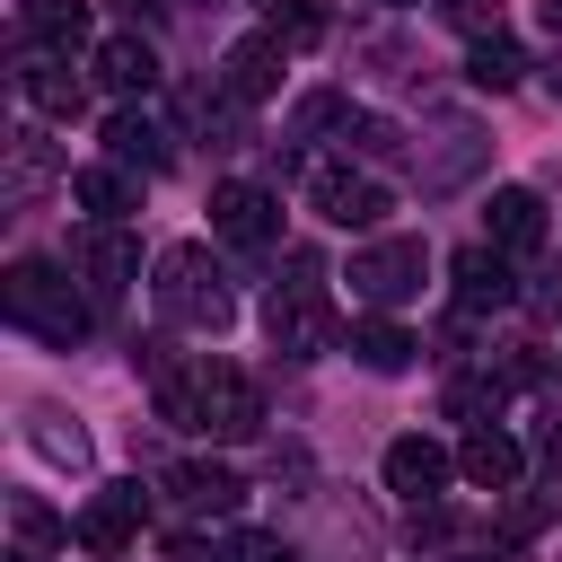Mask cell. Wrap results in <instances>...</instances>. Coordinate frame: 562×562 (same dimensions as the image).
Instances as JSON below:
<instances>
[{"mask_svg": "<svg viewBox=\"0 0 562 562\" xmlns=\"http://www.w3.org/2000/svg\"><path fill=\"white\" fill-rule=\"evenodd\" d=\"M158 422L202 430V439H255L263 430V395H255V378L237 360H193V369L158 378Z\"/></svg>", "mask_w": 562, "mask_h": 562, "instance_id": "6da1fadb", "label": "cell"}, {"mask_svg": "<svg viewBox=\"0 0 562 562\" xmlns=\"http://www.w3.org/2000/svg\"><path fill=\"white\" fill-rule=\"evenodd\" d=\"M0 307H9V325H26L35 342H88V325H97V299H88V281L79 272H61V263H44V255H18L9 263V281H0Z\"/></svg>", "mask_w": 562, "mask_h": 562, "instance_id": "7a4b0ae2", "label": "cell"}, {"mask_svg": "<svg viewBox=\"0 0 562 562\" xmlns=\"http://www.w3.org/2000/svg\"><path fill=\"white\" fill-rule=\"evenodd\" d=\"M263 342H272L281 360H316V351L342 342V316H334V299H325L316 255H290V281H272V299H263Z\"/></svg>", "mask_w": 562, "mask_h": 562, "instance_id": "3957f363", "label": "cell"}, {"mask_svg": "<svg viewBox=\"0 0 562 562\" xmlns=\"http://www.w3.org/2000/svg\"><path fill=\"white\" fill-rule=\"evenodd\" d=\"M149 290H158V316H167L176 334H228V316H237L228 272L211 263V246H167Z\"/></svg>", "mask_w": 562, "mask_h": 562, "instance_id": "277c9868", "label": "cell"}, {"mask_svg": "<svg viewBox=\"0 0 562 562\" xmlns=\"http://www.w3.org/2000/svg\"><path fill=\"white\" fill-rule=\"evenodd\" d=\"M422 281H430L422 237H378L351 255V299H369V307H404V299H422Z\"/></svg>", "mask_w": 562, "mask_h": 562, "instance_id": "5b68a950", "label": "cell"}, {"mask_svg": "<svg viewBox=\"0 0 562 562\" xmlns=\"http://www.w3.org/2000/svg\"><path fill=\"white\" fill-rule=\"evenodd\" d=\"M307 202H316V220H334V228H378V220L395 211L386 176H369L360 158H342V167H316V176H307Z\"/></svg>", "mask_w": 562, "mask_h": 562, "instance_id": "8992f818", "label": "cell"}, {"mask_svg": "<svg viewBox=\"0 0 562 562\" xmlns=\"http://www.w3.org/2000/svg\"><path fill=\"white\" fill-rule=\"evenodd\" d=\"M18 88H26V105L53 114V123H79V114H88V79H79L70 53H53V44H26V35H18Z\"/></svg>", "mask_w": 562, "mask_h": 562, "instance_id": "52a82bcc", "label": "cell"}, {"mask_svg": "<svg viewBox=\"0 0 562 562\" xmlns=\"http://www.w3.org/2000/svg\"><path fill=\"white\" fill-rule=\"evenodd\" d=\"M211 228H220L237 255H272V246H281V193H272V184H220V193H211Z\"/></svg>", "mask_w": 562, "mask_h": 562, "instance_id": "ba28073f", "label": "cell"}, {"mask_svg": "<svg viewBox=\"0 0 562 562\" xmlns=\"http://www.w3.org/2000/svg\"><path fill=\"white\" fill-rule=\"evenodd\" d=\"M70 272L88 281V299H97V307H114V299L140 281V246H132L123 228L88 220V228H79V246H70Z\"/></svg>", "mask_w": 562, "mask_h": 562, "instance_id": "9c48e42d", "label": "cell"}, {"mask_svg": "<svg viewBox=\"0 0 562 562\" xmlns=\"http://www.w3.org/2000/svg\"><path fill=\"white\" fill-rule=\"evenodd\" d=\"M430 140H439V149H413V184H422V193H457V184L483 167V123L439 114V123H430Z\"/></svg>", "mask_w": 562, "mask_h": 562, "instance_id": "30bf717a", "label": "cell"}, {"mask_svg": "<svg viewBox=\"0 0 562 562\" xmlns=\"http://www.w3.org/2000/svg\"><path fill=\"white\" fill-rule=\"evenodd\" d=\"M105 158L132 167V176H167V167H176V132H167L149 105H114V114H105Z\"/></svg>", "mask_w": 562, "mask_h": 562, "instance_id": "8fae6325", "label": "cell"}, {"mask_svg": "<svg viewBox=\"0 0 562 562\" xmlns=\"http://www.w3.org/2000/svg\"><path fill=\"white\" fill-rule=\"evenodd\" d=\"M483 246L536 255V246H544V193H536V184H492V202H483Z\"/></svg>", "mask_w": 562, "mask_h": 562, "instance_id": "7c38bea8", "label": "cell"}, {"mask_svg": "<svg viewBox=\"0 0 562 562\" xmlns=\"http://www.w3.org/2000/svg\"><path fill=\"white\" fill-rule=\"evenodd\" d=\"M448 474H457V457H448L439 439H422V430L386 448V492H395V501H413V509H430V501L448 492Z\"/></svg>", "mask_w": 562, "mask_h": 562, "instance_id": "4fadbf2b", "label": "cell"}, {"mask_svg": "<svg viewBox=\"0 0 562 562\" xmlns=\"http://www.w3.org/2000/svg\"><path fill=\"white\" fill-rule=\"evenodd\" d=\"M281 70H290V44H281V35H246V44H228L220 88H228V97H246V105H263V97L281 88Z\"/></svg>", "mask_w": 562, "mask_h": 562, "instance_id": "5bb4252c", "label": "cell"}, {"mask_svg": "<svg viewBox=\"0 0 562 562\" xmlns=\"http://www.w3.org/2000/svg\"><path fill=\"white\" fill-rule=\"evenodd\" d=\"M448 281H457V307H465V316H483V307H509V299H518V272H509V255H501V246H465V255L448 263Z\"/></svg>", "mask_w": 562, "mask_h": 562, "instance_id": "9a60e30c", "label": "cell"}, {"mask_svg": "<svg viewBox=\"0 0 562 562\" xmlns=\"http://www.w3.org/2000/svg\"><path fill=\"white\" fill-rule=\"evenodd\" d=\"M140 501H149L140 483H105V492L79 509V544H88V553H123V544L140 536Z\"/></svg>", "mask_w": 562, "mask_h": 562, "instance_id": "2e32d148", "label": "cell"}, {"mask_svg": "<svg viewBox=\"0 0 562 562\" xmlns=\"http://www.w3.org/2000/svg\"><path fill=\"white\" fill-rule=\"evenodd\" d=\"M158 492H167L176 509H193V518H228V509L246 501V483H237L228 465H167Z\"/></svg>", "mask_w": 562, "mask_h": 562, "instance_id": "e0dca14e", "label": "cell"}, {"mask_svg": "<svg viewBox=\"0 0 562 562\" xmlns=\"http://www.w3.org/2000/svg\"><path fill=\"white\" fill-rule=\"evenodd\" d=\"M70 202L88 211V220H105V228H123V211H140V176L132 167H70Z\"/></svg>", "mask_w": 562, "mask_h": 562, "instance_id": "ac0fdd59", "label": "cell"}, {"mask_svg": "<svg viewBox=\"0 0 562 562\" xmlns=\"http://www.w3.org/2000/svg\"><path fill=\"white\" fill-rule=\"evenodd\" d=\"M457 474H465L474 492H509V483L527 474V457H518L509 430H465V439H457Z\"/></svg>", "mask_w": 562, "mask_h": 562, "instance_id": "d6986e66", "label": "cell"}, {"mask_svg": "<svg viewBox=\"0 0 562 562\" xmlns=\"http://www.w3.org/2000/svg\"><path fill=\"white\" fill-rule=\"evenodd\" d=\"M97 79H105L114 97H149V88H158V44H149V35H105V44H97Z\"/></svg>", "mask_w": 562, "mask_h": 562, "instance_id": "ffe728a7", "label": "cell"}, {"mask_svg": "<svg viewBox=\"0 0 562 562\" xmlns=\"http://www.w3.org/2000/svg\"><path fill=\"white\" fill-rule=\"evenodd\" d=\"M351 360L378 369V378H404V369L422 360V334H404L395 316H360V325H351Z\"/></svg>", "mask_w": 562, "mask_h": 562, "instance_id": "44dd1931", "label": "cell"}, {"mask_svg": "<svg viewBox=\"0 0 562 562\" xmlns=\"http://www.w3.org/2000/svg\"><path fill=\"white\" fill-rule=\"evenodd\" d=\"M18 35H26V44H53V53H79L88 0H26V9H18Z\"/></svg>", "mask_w": 562, "mask_h": 562, "instance_id": "7402d4cb", "label": "cell"}, {"mask_svg": "<svg viewBox=\"0 0 562 562\" xmlns=\"http://www.w3.org/2000/svg\"><path fill=\"white\" fill-rule=\"evenodd\" d=\"M184 114H193V132H202L211 149H237V140H246V97H228L220 79H211V88H193V97H184Z\"/></svg>", "mask_w": 562, "mask_h": 562, "instance_id": "603a6c76", "label": "cell"}, {"mask_svg": "<svg viewBox=\"0 0 562 562\" xmlns=\"http://www.w3.org/2000/svg\"><path fill=\"white\" fill-rule=\"evenodd\" d=\"M518 70H527V53H518L509 35H483V44L465 53V79H474L483 97H501V88H518Z\"/></svg>", "mask_w": 562, "mask_h": 562, "instance_id": "cb8c5ba5", "label": "cell"}, {"mask_svg": "<svg viewBox=\"0 0 562 562\" xmlns=\"http://www.w3.org/2000/svg\"><path fill=\"white\" fill-rule=\"evenodd\" d=\"M263 35H281L290 53L325 44V0H263Z\"/></svg>", "mask_w": 562, "mask_h": 562, "instance_id": "d4e9b609", "label": "cell"}, {"mask_svg": "<svg viewBox=\"0 0 562 562\" xmlns=\"http://www.w3.org/2000/svg\"><path fill=\"white\" fill-rule=\"evenodd\" d=\"M44 176H53V149H44V132H9V202H26Z\"/></svg>", "mask_w": 562, "mask_h": 562, "instance_id": "484cf974", "label": "cell"}, {"mask_svg": "<svg viewBox=\"0 0 562 562\" xmlns=\"http://www.w3.org/2000/svg\"><path fill=\"white\" fill-rule=\"evenodd\" d=\"M53 465H70V474H88V430L79 422H61V413H35V430H26Z\"/></svg>", "mask_w": 562, "mask_h": 562, "instance_id": "4316f807", "label": "cell"}, {"mask_svg": "<svg viewBox=\"0 0 562 562\" xmlns=\"http://www.w3.org/2000/svg\"><path fill=\"white\" fill-rule=\"evenodd\" d=\"M448 413H457L465 430H492V413H501V378H448Z\"/></svg>", "mask_w": 562, "mask_h": 562, "instance_id": "83f0119b", "label": "cell"}, {"mask_svg": "<svg viewBox=\"0 0 562 562\" xmlns=\"http://www.w3.org/2000/svg\"><path fill=\"white\" fill-rule=\"evenodd\" d=\"M211 544H220V562H290V544L263 536V527H228V536H211Z\"/></svg>", "mask_w": 562, "mask_h": 562, "instance_id": "f1b7e54d", "label": "cell"}, {"mask_svg": "<svg viewBox=\"0 0 562 562\" xmlns=\"http://www.w3.org/2000/svg\"><path fill=\"white\" fill-rule=\"evenodd\" d=\"M9 518H18V536H26V553H44V544H61V518H53L44 501H9Z\"/></svg>", "mask_w": 562, "mask_h": 562, "instance_id": "f546056e", "label": "cell"}, {"mask_svg": "<svg viewBox=\"0 0 562 562\" xmlns=\"http://www.w3.org/2000/svg\"><path fill=\"white\" fill-rule=\"evenodd\" d=\"M448 18H457L474 44H483V35H501V0H448Z\"/></svg>", "mask_w": 562, "mask_h": 562, "instance_id": "4dcf8cb0", "label": "cell"}, {"mask_svg": "<svg viewBox=\"0 0 562 562\" xmlns=\"http://www.w3.org/2000/svg\"><path fill=\"white\" fill-rule=\"evenodd\" d=\"M536 465H544V483L562 492V413H544V422H536Z\"/></svg>", "mask_w": 562, "mask_h": 562, "instance_id": "1f68e13d", "label": "cell"}, {"mask_svg": "<svg viewBox=\"0 0 562 562\" xmlns=\"http://www.w3.org/2000/svg\"><path fill=\"white\" fill-rule=\"evenodd\" d=\"M114 18H123V35H158L167 26V0H114Z\"/></svg>", "mask_w": 562, "mask_h": 562, "instance_id": "d6a6232c", "label": "cell"}, {"mask_svg": "<svg viewBox=\"0 0 562 562\" xmlns=\"http://www.w3.org/2000/svg\"><path fill=\"white\" fill-rule=\"evenodd\" d=\"M167 562H220V544H202V536H167Z\"/></svg>", "mask_w": 562, "mask_h": 562, "instance_id": "836d02e7", "label": "cell"}, {"mask_svg": "<svg viewBox=\"0 0 562 562\" xmlns=\"http://www.w3.org/2000/svg\"><path fill=\"white\" fill-rule=\"evenodd\" d=\"M536 18H544V26H553V35H562V0H536Z\"/></svg>", "mask_w": 562, "mask_h": 562, "instance_id": "e575fe53", "label": "cell"}, {"mask_svg": "<svg viewBox=\"0 0 562 562\" xmlns=\"http://www.w3.org/2000/svg\"><path fill=\"white\" fill-rule=\"evenodd\" d=\"M448 562H501V553H448Z\"/></svg>", "mask_w": 562, "mask_h": 562, "instance_id": "d590c367", "label": "cell"}, {"mask_svg": "<svg viewBox=\"0 0 562 562\" xmlns=\"http://www.w3.org/2000/svg\"><path fill=\"white\" fill-rule=\"evenodd\" d=\"M18 562H44V553H18Z\"/></svg>", "mask_w": 562, "mask_h": 562, "instance_id": "8d00e7d4", "label": "cell"}, {"mask_svg": "<svg viewBox=\"0 0 562 562\" xmlns=\"http://www.w3.org/2000/svg\"><path fill=\"white\" fill-rule=\"evenodd\" d=\"M193 9H220V0H193Z\"/></svg>", "mask_w": 562, "mask_h": 562, "instance_id": "74e56055", "label": "cell"}, {"mask_svg": "<svg viewBox=\"0 0 562 562\" xmlns=\"http://www.w3.org/2000/svg\"><path fill=\"white\" fill-rule=\"evenodd\" d=\"M386 9H404V0H386Z\"/></svg>", "mask_w": 562, "mask_h": 562, "instance_id": "f35d334b", "label": "cell"}]
</instances>
